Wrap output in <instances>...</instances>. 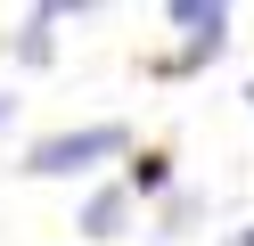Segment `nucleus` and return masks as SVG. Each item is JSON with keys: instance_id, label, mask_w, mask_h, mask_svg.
Here are the masks:
<instances>
[{"instance_id": "1", "label": "nucleus", "mask_w": 254, "mask_h": 246, "mask_svg": "<svg viewBox=\"0 0 254 246\" xmlns=\"http://www.w3.org/2000/svg\"><path fill=\"white\" fill-rule=\"evenodd\" d=\"M107 156H131V123H74V131H50V140L25 148L17 172H33V180H74V172H90V164H107Z\"/></svg>"}, {"instance_id": "2", "label": "nucleus", "mask_w": 254, "mask_h": 246, "mask_svg": "<svg viewBox=\"0 0 254 246\" xmlns=\"http://www.w3.org/2000/svg\"><path fill=\"white\" fill-rule=\"evenodd\" d=\"M74 16H90V0H41V8H25V25H17V66L25 74H41L58 58V25H74Z\"/></svg>"}, {"instance_id": "3", "label": "nucleus", "mask_w": 254, "mask_h": 246, "mask_svg": "<svg viewBox=\"0 0 254 246\" xmlns=\"http://www.w3.org/2000/svg\"><path fill=\"white\" fill-rule=\"evenodd\" d=\"M131 213H139L131 197H123L115 180H99V189L82 197V213H74V230H82L90 246H107V238H123V230H131Z\"/></svg>"}, {"instance_id": "4", "label": "nucleus", "mask_w": 254, "mask_h": 246, "mask_svg": "<svg viewBox=\"0 0 254 246\" xmlns=\"http://www.w3.org/2000/svg\"><path fill=\"white\" fill-rule=\"evenodd\" d=\"M221 49H230V25H221V33H189L181 49H164V58H148V74H156V82H181V74H205V66H213Z\"/></svg>"}, {"instance_id": "5", "label": "nucleus", "mask_w": 254, "mask_h": 246, "mask_svg": "<svg viewBox=\"0 0 254 246\" xmlns=\"http://www.w3.org/2000/svg\"><path fill=\"white\" fill-rule=\"evenodd\" d=\"M115 189L131 197V205H139V197H172V156H164V148H131V164H123Z\"/></svg>"}, {"instance_id": "6", "label": "nucleus", "mask_w": 254, "mask_h": 246, "mask_svg": "<svg viewBox=\"0 0 254 246\" xmlns=\"http://www.w3.org/2000/svg\"><path fill=\"white\" fill-rule=\"evenodd\" d=\"M197 222H205V197H197V189H172V197H164V213H156V246L189 238Z\"/></svg>"}, {"instance_id": "7", "label": "nucleus", "mask_w": 254, "mask_h": 246, "mask_svg": "<svg viewBox=\"0 0 254 246\" xmlns=\"http://www.w3.org/2000/svg\"><path fill=\"white\" fill-rule=\"evenodd\" d=\"M221 246H254V222H246V230H230V238H221Z\"/></svg>"}, {"instance_id": "8", "label": "nucleus", "mask_w": 254, "mask_h": 246, "mask_svg": "<svg viewBox=\"0 0 254 246\" xmlns=\"http://www.w3.org/2000/svg\"><path fill=\"white\" fill-rule=\"evenodd\" d=\"M8 115H17V98H8V90H0V123H8Z\"/></svg>"}, {"instance_id": "9", "label": "nucleus", "mask_w": 254, "mask_h": 246, "mask_svg": "<svg viewBox=\"0 0 254 246\" xmlns=\"http://www.w3.org/2000/svg\"><path fill=\"white\" fill-rule=\"evenodd\" d=\"M238 98H246V115H254V82H246V90H238Z\"/></svg>"}]
</instances>
